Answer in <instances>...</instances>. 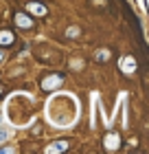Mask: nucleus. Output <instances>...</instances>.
I'll list each match as a JSON object with an SVG mask.
<instances>
[{"instance_id": "3", "label": "nucleus", "mask_w": 149, "mask_h": 154, "mask_svg": "<svg viewBox=\"0 0 149 154\" xmlns=\"http://www.w3.org/2000/svg\"><path fill=\"white\" fill-rule=\"evenodd\" d=\"M16 22H18V26H22V29H31V26H33V20L29 16H24V13H18Z\"/></svg>"}, {"instance_id": "6", "label": "nucleus", "mask_w": 149, "mask_h": 154, "mask_svg": "<svg viewBox=\"0 0 149 154\" xmlns=\"http://www.w3.org/2000/svg\"><path fill=\"white\" fill-rule=\"evenodd\" d=\"M4 139H7V134H4V132H0V143H2Z\"/></svg>"}, {"instance_id": "2", "label": "nucleus", "mask_w": 149, "mask_h": 154, "mask_svg": "<svg viewBox=\"0 0 149 154\" xmlns=\"http://www.w3.org/2000/svg\"><path fill=\"white\" fill-rule=\"evenodd\" d=\"M26 11H31L33 13V16H46V7L44 5H37V2H29V5H26Z\"/></svg>"}, {"instance_id": "4", "label": "nucleus", "mask_w": 149, "mask_h": 154, "mask_svg": "<svg viewBox=\"0 0 149 154\" xmlns=\"http://www.w3.org/2000/svg\"><path fill=\"white\" fill-rule=\"evenodd\" d=\"M11 42H13V35H11L9 31H2V33H0V44H11Z\"/></svg>"}, {"instance_id": "5", "label": "nucleus", "mask_w": 149, "mask_h": 154, "mask_svg": "<svg viewBox=\"0 0 149 154\" xmlns=\"http://www.w3.org/2000/svg\"><path fill=\"white\" fill-rule=\"evenodd\" d=\"M68 145L66 143H55V145H51V148H48V152H55V150H66Z\"/></svg>"}, {"instance_id": "1", "label": "nucleus", "mask_w": 149, "mask_h": 154, "mask_svg": "<svg viewBox=\"0 0 149 154\" xmlns=\"http://www.w3.org/2000/svg\"><path fill=\"white\" fill-rule=\"evenodd\" d=\"M61 82H64V75H59V73L48 75V77H44V82H42V88L44 90H53V88H57Z\"/></svg>"}]
</instances>
